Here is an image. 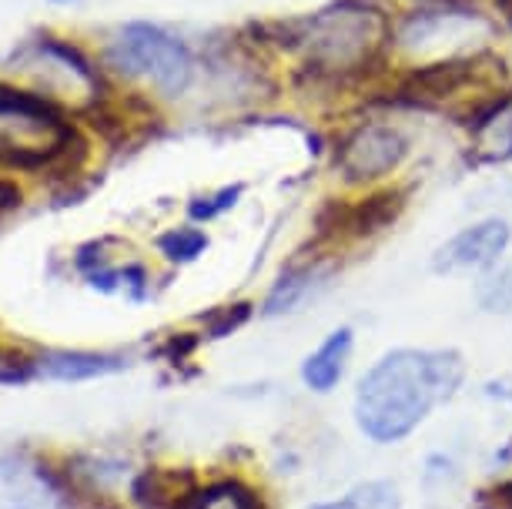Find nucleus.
Instances as JSON below:
<instances>
[{
    "instance_id": "obj_1",
    "label": "nucleus",
    "mask_w": 512,
    "mask_h": 509,
    "mask_svg": "<svg viewBox=\"0 0 512 509\" xmlns=\"http://www.w3.org/2000/svg\"><path fill=\"white\" fill-rule=\"evenodd\" d=\"M462 376V355L452 349H395L359 382L355 422L375 443H395L456 396Z\"/></svg>"
},
{
    "instance_id": "obj_6",
    "label": "nucleus",
    "mask_w": 512,
    "mask_h": 509,
    "mask_svg": "<svg viewBox=\"0 0 512 509\" xmlns=\"http://www.w3.org/2000/svg\"><path fill=\"white\" fill-rule=\"evenodd\" d=\"M492 27L479 11L462 7V0H432V7L409 14L395 27L392 44H399L405 54L429 57L432 61H449V57L479 54V34H489Z\"/></svg>"
},
{
    "instance_id": "obj_19",
    "label": "nucleus",
    "mask_w": 512,
    "mask_h": 509,
    "mask_svg": "<svg viewBox=\"0 0 512 509\" xmlns=\"http://www.w3.org/2000/svg\"><path fill=\"white\" fill-rule=\"evenodd\" d=\"M241 191H245V185H228V188H221L218 195H211V198H195V201H191V208H188L191 218H195V222H211V218H218L221 211L238 205Z\"/></svg>"
},
{
    "instance_id": "obj_11",
    "label": "nucleus",
    "mask_w": 512,
    "mask_h": 509,
    "mask_svg": "<svg viewBox=\"0 0 512 509\" xmlns=\"http://www.w3.org/2000/svg\"><path fill=\"white\" fill-rule=\"evenodd\" d=\"M352 355V329H335L328 339L318 345V349L308 355L305 366H302V379L308 389L315 392H328L342 379L345 362Z\"/></svg>"
},
{
    "instance_id": "obj_5",
    "label": "nucleus",
    "mask_w": 512,
    "mask_h": 509,
    "mask_svg": "<svg viewBox=\"0 0 512 509\" xmlns=\"http://www.w3.org/2000/svg\"><path fill=\"white\" fill-rule=\"evenodd\" d=\"M108 61L118 67L121 74L131 78H148L164 98H178L188 91L191 74H195V61L185 41H178L175 34L161 31L158 24L134 21L118 34V41L111 44Z\"/></svg>"
},
{
    "instance_id": "obj_21",
    "label": "nucleus",
    "mask_w": 512,
    "mask_h": 509,
    "mask_svg": "<svg viewBox=\"0 0 512 509\" xmlns=\"http://www.w3.org/2000/svg\"><path fill=\"white\" fill-rule=\"evenodd\" d=\"M499 11H502V14H506V17H509V21H512V0H499Z\"/></svg>"
},
{
    "instance_id": "obj_17",
    "label": "nucleus",
    "mask_w": 512,
    "mask_h": 509,
    "mask_svg": "<svg viewBox=\"0 0 512 509\" xmlns=\"http://www.w3.org/2000/svg\"><path fill=\"white\" fill-rule=\"evenodd\" d=\"M158 248L171 262H191L208 248V235L201 228H171L158 238Z\"/></svg>"
},
{
    "instance_id": "obj_7",
    "label": "nucleus",
    "mask_w": 512,
    "mask_h": 509,
    "mask_svg": "<svg viewBox=\"0 0 512 509\" xmlns=\"http://www.w3.org/2000/svg\"><path fill=\"white\" fill-rule=\"evenodd\" d=\"M409 155V141L395 124L385 121H362L359 128H352L338 144L335 165L342 171L345 181L355 185H369L385 175H392Z\"/></svg>"
},
{
    "instance_id": "obj_15",
    "label": "nucleus",
    "mask_w": 512,
    "mask_h": 509,
    "mask_svg": "<svg viewBox=\"0 0 512 509\" xmlns=\"http://www.w3.org/2000/svg\"><path fill=\"white\" fill-rule=\"evenodd\" d=\"M399 489L392 483H365L355 486L349 496H342L338 503H318L312 509H399Z\"/></svg>"
},
{
    "instance_id": "obj_10",
    "label": "nucleus",
    "mask_w": 512,
    "mask_h": 509,
    "mask_svg": "<svg viewBox=\"0 0 512 509\" xmlns=\"http://www.w3.org/2000/svg\"><path fill=\"white\" fill-rule=\"evenodd\" d=\"M472 131V151L479 161L502 165L512 158V91L502 101H496L486 114H479L469 124Z\"/></svg>"
},
{
    "instance_id": "obj_4",
    "label": "nucleus",
    "mask_w": 512,
    "mask_h": 509,
    "mask_svg": "<svg viewBox=\"0 0 512 509\" xmlns=\"http://www.w3.org/2000/svg\"><path fill=\"white\" fill-rule=\"evenodd\" d=\"M77 141L61 114L41 94L0 88V165L41 168Z\"/></svg>"
},
{
    "instance_id": "obj_13",
    "label": "nucleus",
    "mask_w": 512,
    "mask_h": 509,
    "mask_svg": "<svg viewBox=\"0 0 512 509\" xmlns=\"http://www.w3.org/2000/svg\"><path fill=\"white\" fill-rule=\"evenodd\" d=\"M195 496L191 489V476L185 473H164V469H151L134 486V499L144 509H185L188 499Z\"/></svg>"
},
{
    "instance_id": "obj_8",
    "label": "nucleus",
    "mask_w": 512,
    "mask_h": 509,
    "mask_svg": "<svg viewBox=\"0 0 512 509\" xmlns=\"http://www.w3.org/2000/svg\"><path fill=\"white\" fill-rule=\"evenodd\" d=\"M512 228L502 218H486L479 225L462 228L432 258L436 272H469V268H489L509 248Z\"/></svg>"
},
{
    "instance_id": "obj_16",
    "label": "nucleus",
    "mask_w": 512,
    "mask_h": 509,
    "mask_svg": "<svg viewBox=\"0 0 512 509\" xmlns=\"http://www.w3.org/2000/svg\"><path fill=\"white\" fill-rule=\"evenodd\" d=\"M185 509H255V499H251L245 486L218 483V486H208L191 496Z\"/></svg>"
},
{
    "instance_id": "obj_2",
    "label": "nucleus",
    "mask_w": 512,
    "mask_h": 509,
    "mask_svg": "<svg viewBox=\"0 0 512 509\" xmlns=\"http://www.w3.org/2000/svg\"><path fill=\"white\" fill-rule=\"evenodd\" d=\"M278 44L305 54V71L318 81H355L382 61L395 27L372 0H335L302 21L278 24Z\"/></svg>"
},
{
    "instance_id": "obj_12",
    "label": "nucleus",
    "mask_w": 512,
    "mask_h": 509,
    "mask_svg": "<svg viewBox=\"0 0 512 509\" xmlns=\"http://www.w3.org/2000/svg\"><path fill=\"white\" fill-rule=\"evenodd\" d=\"M124 359L118 355H101V352H47L41 359V372L47 379L61 382H81V379H98L121 372Z\"/></svg>"
},
{
    "instance_id": "obj_18",
    "label": "nucleus",
    "mask_w": 512,
    "mask_h": 509,
    "mask_svg": "<svg viewBox=\"0 0 512 509\" xmlns=\"http://www.w3.org/2000/svg\"><path fill=\"white\" fill-rule=\"evenodd\" d=\"M479 305L486 312H512V265L499 268V272L482 278Z\"/></svg>"
},
{
    "instance_id": "obj_14",
    "label": "nucleus",
    "mask_w": 512,
    "mask_h": 509,
    "mask_svg": "<svg viewBox=\"0 0 512 509\" xmlns=\"http://www.w3.org/2000/svg\"><path fill=\"white\" fill-rule=\"evenodd\" d=\"M318 278H322V272H318V268H295V272L282 275L275 282L272 292H268V299H265V315L292 312L295 305L302 302L305 295L318 285Z\"/></svg>"
},
{
    "instance_id": "obj_3",
    "label": "nucleus",
    "mask_w": 512,
    "mask_h": 509,
    "mask_svg": "<svg viewBox=\"0 0 512 509\" xmlns=\"http://www.w3.org/2000/svg\"><path fill=\"white\" fill-rule=\"evenodd\" d=\"M509 91L506 61L489 51H479L449 57V61L415 64L399 84V101L472 124Z\"/></svg>"
},
{
    "instance_id": "obj_9",
    "label": "nucleus",
    "mask_w": 512,
    "mask_h": 509,
    "mask_svg": "<svg viewBox=\"0 0 512 509\" xmlns=\"http://www.w3.org/2000/svg\"><path fill=\"white\" fill-rule=\"evenodd\" d=\"M0 509H61V493L37 469L24 459H0Z\"/></svg>"
},
{
    "instance_id": "obj_22",
    "label": "nucleus",
    "mask_w": 512,
    "mask_h": 509,
    "mask_svg": "<svg viewBox=\"0 0 512 509\" xmlns=\"http://www.w3.org/2000/svg\"><path fill=\"white\" fill-rule=\"evenodd\" d=\"M51 4H71V0H51Z\"/></svg>"
},
{
    "instance_id": "obj_20",
    "label": "nucleus",
    "mask_w": 512,
    "mask_h": 509,
    "mask_svg": "<svg viewBox=\"0 0 512 509\" xmlns=\"http://www.w3.org/2000/svg\"><path fill=\"white\" fill-rule=\"evenodd\" d=\"M17 205H21V188H17L14 181L0 178V218H4L7 211H14Z\"/></svg>"
}]
</instances>
